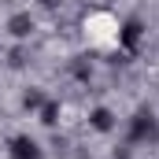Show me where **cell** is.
Returning a JSON list of instances; mask_svg holds the SVG:
<instances>
[{
  "instance_id": "obj_1",
  "label": "cell",
  "mask_w": 159,
  "mask_h": 159,
  "mask_svg": "<svg viewBox=\"0 0 159 159\" xmlns=\"http://www.w3.org/2000/svg\"><path fill=\"white\" fill-rule=\"evenodd\" d=\"M159 122L152 111H137L133 115V122H129V141H148V137H156Z\"/></svg>"
},
{
  "instance_id": "obj_2",
  "label": "cell",
  "mask_w": 159,
  "mask_h": 159,
  "mask_svg": "<svg viewBox=\"0 0 159 159\" xmlns=\"http://www.w3.org/2000/svg\"><path fill=\"white\" fill-rule=\"evenodd\" d=\"M7 152H11V159H41V144L34 141V137L19 133V137H11Z\"/></svg>"
},
{
  "instance_id": "obj_3",
  "label": "cell",
  "mask_w": 159,
  "mask_h": 159,
  "mask_svg": "<svg viewBox=\"0 0 159 159\" xmlns=\"http://www.w3.org/2000/svg\"><path fill=\"white\" fill-rule=\"evenodd\" d=\"M141 30H144V26H141V19H129V22L122 26V34H119L122 48H129V52H133V48H137V41H141Z\"/></svg>"
},
{
  "instance_id": "obj_4",
  "label": "cell",
  "mask_w": 159,
  "mask_h": 159,
  "mask_svg": "<svg viewBox=\"0 0 159 159\" xmlns=\"http://www.w3.org/2000/svg\"><path fill=\"white\" fill-rule=\"evenodd\" d=\"M7 30H11V37H30V34H34V19H30V15H11Z\"/></svg>"
},
{
  "instance_id": "obj_5",
  "label": "cell",
  "mask_w": 159,
  "mask_h": 159,
  "mask_svg": "<svg viewBox=\"0 0 159 159\" xmlns=\"http://www.w3.org/2000/svg\"><path fill=\"white\" fill-rule=\"evenodd\" d=\"M89 122H93V129H100V133H107V129H115V115H111L107 107H96V111L89 115Z\"/></svg>"
},
{
  "instance_id": "obj_6",
  "label": "cell",
  "mask_w": 159,
  "mask_h": 159,
  "mask_svg": "<svg viewBox=\"0 0 159 159\" xmlns=\"http://www.w3.org/2000/svg\"><path fill=\"white\" fill-rule=\"evenodd\" d=\"M41 122H44V126H56V122H59V104H56V100H44V104H41Z\"/></svg>"
},
{
  "instance_id": "obj_7",
  "label": "cell",
  "mask_w": 159,
  "mask_h": 159,
  "mask_svg": "<svg viewBox=\"0 0 159 159\" xmlns=\"http://www.w3.org/2000/svg\"><path fill=\"white\" fill-rule=\"evenodd\" d=\"M22 104H26V107H30V111H41V104H44V96H41L37 89H30V93H26V100H22Z\"/></svg>"
}]
</instances>
